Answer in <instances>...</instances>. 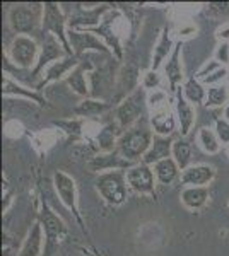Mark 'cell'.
Masks as SVG:
<instances>
[{
  "mask_svg": "<svg viewBox=\"0 0 229 256\" xmlns=\"http://www.w3.org/2000/svg\"><path fill=\"white\" fill-rule=\"evenodd\" d=\"M198 144H200L203 152H207V154H217L220 150V142L217 135L210 128H200V132H198Z\"/></svg>",
  "mask_w": 229,
  "mask_h": 256,
  "instance_id": "cell-32",
  "label": "cell"
},
{
  "mask_svg": "<svg viewBox=\"0 0 229 256\" xmlns=\"http://www.w3.org/2000/svg\"><path fill=\"white\" fill-rule=\"evenodd\" d=\"M127 183L128 188L134 190L139 195H156V174L154 169L144 162L134 164L130 169H127Z\"/></svg>",
  "mask_w": 229,
  "mask_h": 256,
  "instance_id": "cell-10",
  "label": "cell"
},
{
  "mask_svg": "<svg viewBox=\"0 0 229 256\" xmlns=\"http://www.w3.org/2000/svg\"><path fill=\"white\" fill-rule=\"evenodd\" d=\"M152 169H154V174H156V180L159 181V184H166V186L171 184L178 176H181L180 174L181 169L173 158L164 159V160H161V162L154 164Z\"/></svg>",
  "mask_w": 229,
  "mask_h": 256,
  "instance_id": "cell-28",
  "label": "cell"
},
{
  "mask_svg": "<svg viewBox=\"0 0 229 256\" xmlns=\"http://www.w3.org/2000/svg\"><path fill=\"white\" fill-rule=\"evenodd\" d=\"M134 166V162L127 160L118 150L105 152V154H96L87 160V168L93 172H108V171H127Z\"/></svg>",
  "mask_w": 229,
  "mask_h": 256,
  "instance_id": "cell-13",
  "label": "cell"
},
{
  "mask_svg": "<svg viewBox=\"0 0 229 256\" xmlns=\"http://www.w3.org/2000/svg\"><path fill=\"white\" fill-rule=\"evenodd\" d=\"M69 36V43L72 48V53L76 56L81 58L84 53L87 52H94V53H103V55H111V50L106 46V43L101 38H98L96 34H93L91 31H82V30H70L67 31Z\"/></svg>",
  "mask_w": 229,
  "mask_h": 256,
  "instance_id": "cell-9",
  "label": "cell"
},
{
  "mask_svg": "<svg viewBox=\"0 0 229 256\" xmlns=\"http://www.w3.org/2000/svg\"><path fill=\"white\" fill-rule=\"evenodd\" d=\"M151 128L154 130L156 135L161 137H171V134L176 128V120L173 116L171 108H166L162 111L151 114Z\"/></svg>",
  "mask_w": 229,
  "mask_h": 256,
  "instance_id": "cell-24",
  "label": "cell"
},
{
  "mask_svg": "<svg viewBox=\"0 0 229 256\" xmlns=\"http://www.w3.org/2000/svg\"><path fill=\"white\" fill-rule=\"evenodd\" d=\"M174 44L173 40H171V34H169V28H164L161 32V38L157 41L156 48H154V56H152V67L151 70L157 72L161 68L162 62H164L168 56H171L173 50H174Z\"/></svg>",
  "mask_w": 229,
  "mask_h": 256,
  "instance_id": "cell-26",
  "label": "cell"
},
{
  "mask_svg": "<svg viewBox=\"0 0 229 256\" xmlns=\"http://www.w3.org/2000/svg\"><path fill=\"white\" fill-rule=\"evenodd\" d=\"M2 94L6 98L9 96H18V98H24V99H29V101L36 102L40 106H47V99H45L43 94L36 89H28L24 86L18 84L14 79H11V76H4V80H2Z\"/></svg>",
  "mask_w": 229,
  "mask_h": 256,
  "instance_id": "cell-20",
  "label": "cell"
},
{
  "mask_svg": "<svg viewBox=\"0 0 229 256\" xmlns=\"http://www.w3.org/2000/svg\"><path fill=\"white\" fill-rule=\"evenodd\" d=\"M227 102V89L220 84H215L209 88L205 98V106L207 108H220Z\"/></svg>",
  "mask_w": 229,
  "mask_h": 256,
  "instance_id": "cell-33",
  "label": "cell"
},
{
  "mask_svg": "<svg viewBox=\"0 0 229 256\" xmlns=\"http://www.w3.org/2000/svg\"><path fill=\"white\" fill-rule=\"evenodd\" d=\"M111 108V104L105 99H96V98H86L74 108V113L81 118H89V116H99V114L106 113Z\"/></svg>",
  "mask_w": 229,
  "mask_h": 256,
  "instance_id": "cell-27",
  "label": "cell"
},
{
  "mask_svg": "<svg viewBox=\"0 0 229 256\" xmlns=\"http://www.w3.org/2000/svg\"><path fill=\"white\" fill-rule=\"evenodd\" d=\"M43 10V4H18V6H12L7 12V22L16 36L35 34L41 31Z\"/></svg>",
  "mask_w": 229,
  "mask_h": 256,
  "instance_id": "cell-2",
  "label": "cell"
},
{
  "mask_svg": "<svg viewBox=\"0 0 229 256\" xmlns=\"http://www.w3.org/2000/svg\"><path fill=\"white\" fill-rule=\"evenodd\" d=\"M53 186H55V192L58 198H60V202L64 204V207L70 210V214L76 217V220L81 224L82 229H86L84 220H82L81 214H79L76 180L64 171H55L53 172Z\"/></svg>",
  "mask_w": 229,
  "mask_h": 256,
  "instance_id": "cell-8",
  "label": "cell"
},
{
  "mask_svg": "<svg viewBox=\"0 0 229 256\" xmlns=\"http://www.w3.org/2000/svg\"><path fill=\"white\" fill-rule=\"evenodd\" d=\"M215 178V169L209 164H195L181 171L180 183L186 186H207Z\"/></svg>",
  "mask_w": 229,
  "mask_h": 256,
  "instance_id": "cell-16",
  "label": "cell"
},
{
  "mask_svg": "<svg viewBox=\"0 0 229 256\" xmlns=\"http://www.w3.org/2000/svg\"><path fill=\"white\" fill-rule=\"evenodd\" d=\"M122 134H123V130L118 126L116 122L106 123V125L99 130V134L96 135V150H98L99 154L116 150V144H118V138Z\"/></svg>",
  "mask_w": 229,
  "mask_h": 256,
  "instance_id": "cell-22",
  "label": "cell"
},
{
  "mask_svg": "<svg viewBox=\"0 0 229 256\" xmlns=\"http://www.w3.org/2000/svg\"><path fill=\"white\" fill-rule=\"evenodd\" d=\"M43 22H41V34H53L55 38L60 41L64 50L67 52V55H74L72 48L69 43V20L65 19L64 12H62L60 6L55 2H45L43 4Z\"/></svg>",
  "mask_w": 229,
  "mask_h": 256,
  "instance_id": "cell-5",
  "label": "cell"
},
{
  "mask_svg": "<svg viewBox=\"0 0 229 256\" xmlns=\"http://www.w3.org/2000/svg\"><path fill=\"white\" fill-rule=\"evenodd\" d=\"M174 96H176V99H174V110H176V120H178V125H180V134L181 137H186L195 123V108L191 106L188 99L183 96L181 86L178 88Z\"/></svg>",
  "mask_w": 229,
  "mask_h": 256,
  "instance_id": "cell-15",
  "label": "cell"
},
{
  "mask_svg": "<svg viewBox=\"0 0 229 256\" xmlns=\"http://www.w3.org/2000/svg\"><path fill=\"white\" fill-rule=\"evenodd\" d=\"M227 76V68L226 67H220L219 70H215L212 76H209V77H205L202 82H205V84H215V82H219V80H222L224 77Z\"/></svg>",
  "mask_w": 229,
  "mask_h": 256,
  "instance_id": "cell-40",
  "label": "cell"
},
{
  "mask_svg": "<svg viewBox=\"0 0 229 256\" xmlns=\"http://www.w3.org/2000/svg\"><path fill=\"white\" fill-rule=\"evenodd\" d=\"M86 70H93V68H91V65H86L84 62L81 60V64L65 77V82H67L69 88L82 99L91 98V89H89V84H87Z\"/></svg>",
  "mask_w": 229,
  "mask_h": 256,
  "instance_id": "cell-23",
  "label": "cell"
},
{
  "mask_svg": "<svg viewBox=\"0 0 229 256\" xmlns=\"http://www.w3.org/2000/svg\"><path fill=\"white\" fill-rule=\"evenodd\" d=\"M79 64H81V58L76 55H67L65 58L55 62V64L50 65V67L45 70L43 77H41V80L38 82V86H36V90L41 92L45 86L52 84V82H57L60 79H65V77H67Z\"/></svg>",
  "mask_w": 229,
  "mask_h": 256,
  "instance_id": "cell-14",
  "label": "cell"
},
{
  "mask_svg": "<svg viewBox=\"0 0 229 256\" xmlns=\"http://www.w3.org/2000/svg\"><path fill=\"white\" fill-rule=\"evenodd\" d=\"M140 80V72L134 64H123L116 74V89H118V96L122 101L132 92H135L137 84Z\"/></svg>",
  "mask_w": 229,
  "mask_h": 256,
  "instance_id": "cell-18",
  "label": "cell"
},
{
  "mask_svg": "<svg viewBox=\"0 0 229 256\" xmlns=\"http://www.w3.org/2000/svg\"><path fill=\"white\" fill-rule=\"evenodd\" d=\"M217 38L222 40V41H229V26L220 28V30L217 31Z\"/></svg>",
  "mask_w": 229,
  "mask_h": 256,
  "instance_id": "cell-42",
  "label": "cell"
},
{
  "mask_svg": "<svg viewBox=\"0 0 229 256\" xmlns=\"http://www.w3.org/2000/svg\"><path fill=\"white\" fill-rule=\"evenodd\" d=\"M181 41H176L174 44V50L171 53V56L168 58L164 65V77L168 80L169 86V92L176 94L178 88H180L181 80H183V67H181Z\"/></svg>",
  "mask_w": 229,
  "mask_h": 256,
  "instance_id": "cell-17",
  "label": "cell"
},
{
  "mask_svg": "<svg viewBox=\"0 0 229 256\" xmlns=\"http://www.w3.org/2000/svg\"><path fill=\"white\" fill-rule=\"evenodd\" d=\"M173 144H174V140L171 137L154 135L152 144H151V147H149L147 154L144 156L142 162L152 168L154 164L161 162V160L173 158Z\"/></svg>",
  "mask_w": 229,
  "mask_h": 256,
  "instance_id": "cell-19",
  "label": "cell"
},
{
  "mask_svg": "<svg viewBox=\"0 0 229 256\" xmlns=\"http://www.w3.org/2000/svg\"><path fill=\"white\" fill-rule=\"evenodd\" d=\"M209 188L207 186H186L181 192V204L188 210H200L209 202Z\"/></svg>",
  "mask_w": 229,
  "mask_h": 256,
  "instance_id": "cell-25",
  "label": "cell"
},
{
  "mask_svg": "<svg viewBox=\"0 0 229 256\" xmlns=\"http://www.w3.org/2000/svg\"><path fill=\"white\" fill-rule=\"evenodd\" d=\"M183 96H185L191 104H200L203 102L205 104V98H207V90L203 89V86L200 84V80L197 79V77H190L188 80H185V84H183Z\"/></svg>",
  "mask_w": 229,
  "mask_h": 256,
  "instance_id": "cell-29",
  "label": "cell"
},
{
  "mask_svg": "<svg viewBox=\"0 0 229 256\" xmlns=\"http://www.w3.org/2000/svg\"><path fill=\"white\" fill-rule=\"evenodd\" d=\"M43 238H45L43 226H41L40 220H36L31 229H29L21 250L18 251V256H43V251H45Z\"/></svg>",
  "mask_w": 229,
  "mask_h": 256,
  "instance_id": "cell-21",
  "label": "cell"
},
{
  "mask_svg": "<svg viewBox=\"0 0 229 256\" xmlns=\"http://www.w3.org/2000/svg\"><path fill=\"white\" fill-rule=\"evenodd\" d=\"M209 9L214 14H222V16H229V2H210Z\"/></svg>",
  "mask_w": 229,
  "mask_h": 256,
  "instance_id": "cell-39",
  "label": "cell"
},
{
  "mask_svg": "<svg viewBox=\"0 0 229 256\" xmlns=\"http://www.w3.org/2000/svg\"><path fill=\"white\" fill-rule=\"evenodd\" d=\"M159 84H161V77H159V74L157 72H154V70L149 68L147 72L142 76V89L145 90H156L157 88H159Z\"/></svg>",
  "mask_w": 229,
  "mask_h": 256,
  "instance_id": "cell-35",
  "label": "cell"
},
{
  "mask_svg": "<svg viewBox=\"0 0 229 256\" xmlns=\"http://www.w3.org/2000/svg\"><path fill=\"white\" fill-rule=\"evenodd\" d=\"M215 60L222 64H229V41H222L219 44V48L215 50Z\"/></svg>",
  "mask_w": 229,
  "mask_h": 256,
  "instance_id": "cell-38",
  "label": "cell"
},
{
  "mask_svg": "<svg viewBox=\"0 0 229 256\" xmlns=\"http://www.w3.org/2000/svg\"><path fill=\"white\" fill-rule=\"evenodd\" d=\"M224 120H227V122H229V102L224 106Z\"/></svg>",
  "mask_w": 229,
  "mask_h": 256,
  "instance_id": "cell-43",
  "label": "cell"
},
{
  "mask_svg": "<svg viewBox=\"0 0 229 256\" xmlns=\"http://www.w3.org/2000/svg\"><path fill=\"white\" fill-rule=\"evenodd\" d=\"M127 171H108L98 174L94 181L96 192L101 195L108 205L120 207L128 198V183H127Z\"/></svg>",
  "mask_w": 229,
  "mask_h": 256,
  "instance_id": "cell-3",
  "label": "cell"
},
{
  "mask_svg": "<svg viewBox=\"0 0 229 256\" xmlns=\"http://www.w3.org/2000/svg\"><path fill=\"white\" fill-rule=\"evenodd\" d=\"M220 67H222V65H220L219 64V62L217 60H210V62H207V64L205 65H203V67L200 68V70H198V72L197 74H195V77H197V79L198 80H203V79H205V77H209V76H212V74H214L215 72V70H219Z\"/></svg>",
  "mask_w": 229,
  "mask_h": 256,
  "instance_id": "cell-37",
  "label": "cell"
},
{
  "mask_svg": "<svg viewBox=\"0 0 229 256\" xmlns=\"http://www.w3.org/2000/svg\"><path fill=\"white\" fill-rule=\"evenodd\" d=\"M11 204H12V192L9 190V192L4 195V200H2V212H7L11 207Z\"/></svg>",
  "mask_w": 229,
  "mask_h": 256,
  "instance_id": "cell-41",
  "label": "cell"
},
{
  "mask_svg": "<svg viewBox=\"0 0 229 256\" xmlns=\"http://www.w3.org/2000/svg\"><path fill=\"white\" fill-rule=\"evenodd\" d=\"M154 134L152 128L145 122H139L135 126L125 130L118 138L116 144V150L130 162H137L139 159H144V156L147 154L149 147L152 144Z\"/></svg>",
  "mask_w": 229,
  "mask_h": 256,
  "instance_id": "cell-1",
  "label": "cell"
},
{
  "mask_svg": "<svg viewBox=\"0 0 229 256\" xmlns=\"http://www.w3.org/2000/svg\"><path fill=\"white\" fill-rule=\"evenodd\" d=\"M173 159L176 160V164L180 166L181 171H185L186 168H190L191 144L185 137H180V138L174 140V144H173Z\"/></svg>",
  "mask_w": 229,
  "mask_h": 256,
  "instance_id": "cell-31",
  "label": "cell"
},
{
  "mask_svg": "<svg viewBox=\"0 0 229 256\" xmlns=\"http://www.w3.org/2000/svg\"><path fill=\"white\" fill-rule=\"evenodd\" d=\"M120 16V12L116 9H110L103 16L101 22L98 24L96 28H91V30H82V31H91L93 34H96L98 38H101L106 43V46L111 50V53L115 55L116 60L123 58V48L122 43H120V36L113 31V22L115 19Z\"/></svg>",
  "mask_w": 229,
  "mask_h": 256,
  "instance_id": "cell-11",
  "label": "cell"
},
{
  "mask_svg": "<svg viewBox=\"0 0 229 256\" xmlns=\"http://www.w3.org/2000/svg\"><path fill=\"white\" fill-rule=\"evenodd\" d=\"M215 135L222 146H229V122L224 118L215 120Z\"/></svg>",
  "mask_w": 229,
  "mask_h": 256,
  "instance_id": "cell-36",
  "label": "cell"
},
{
  "mask_svg": "<svg viewBox=\"0 0 229 256\" xmlns=\"http://www.w3.org/2000/svg\"><path fill=\"white\" fill-rule=\"evenodd\" d=\"M169 98L166 96V92H162V90H152L151 94H149L147 98V106L152 110V113H157V111H162L166 108H169Z\"/></svg>",
  "mask_w": 229,
  "mask_h": 256,
  "instance_id": "cell-34",
  "label": "cell"
},
{
  "mask_svg": "<svg viewBox=\"0 0 229 256\" xmlns=\"http://www.w3.org/2000/svg\"><path fill=\"white\" fill-rule=\"evenodd\" d=\"M53 125L65 134L69 140H79L82 137V128L84 120L82 118H65V120H53Z\"/></svg>",
  "mask_w": 229,
  "mask_h": 256,
  "instance_id": "cell-30",
  "label": "cell"
},
{
  "mask_svg": "<svg viewBox=\"0 0 229 256\" xmlns=\"http://www.w3.org/2000/svg\"><path fill=\"white\" fill-rule=\"evenodd\" d=\"M144 89L139 88L135 92L127 96L123 101L118 102L115 108V122L122 130H128V128L135 126L140 122L144 113Z\"/></svg>",
  "mask_w": 229,
  "mask_h": 256,
  "instance_id": "cell-6",
  "label": "cell"
},
{
  "mask_svg": "<svg viewBox=\"0 0 229 256\" xmlns=\"http://www.w3.org/2000/svg\"><path fill=\"white\" fill-rule=\"evenodd\" d=\"M67 56V52L62 46V43L58 41L53 34H45L43 43L40 46V56H38V64L33 68V74L36 77L43 72L45 68H48L50 65H53L55 62L62 60Z\"/></svg>",
  "mask_w": 229,
  "mask_h": 256,
  "instance_id": "cell-12",
  "label": "cell"
},
{
  "mask_svg": "<svg viewBox=\"0 0 229 256\" xmlns=\"http://www.w3.org/2000/svg\"><path fill=\"white\" fill-rule=\"evenodd\" d=\"M38 220L43 226L45 232V251L43 256H53V253L58 250V246L62 244L65 238H67V226L62 220V217H58L55 212L52 210L48 204H41Z\"/></svg>",
  "mask_w": 229,
  "mask_h": 256,
  "instance_id": "cell-4",
  "label": "cell"
},
{
  "mask_svg": "<svg viewBox=\"0 0 229 256\" xmlns=\"http://www.w3.org/2000/svg\"><path fill=\"white\" fill-rule=\"evenodd\" d=\"M9 58L16 67L19 68H31L36 67L40 56V46L36 40L31 36L18 34L9 44Z\"/></svg>",
  "mask_w": 229,
  "mask_h": 256,
  "instance_id": "cell-7",
  "label": "cell"
}]
</instances>
